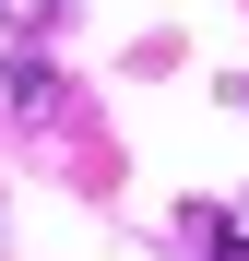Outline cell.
Returning a JSON list of instances; mask_svg holds the SVG:
<instances>
[{
  "label": "cell",
  "mask_w": 249,
  "mask_h": 261,
  "mask_svg": "<svg viewBox=\"0 0 249 261\" xmlns=\"http://www.w3.org/2000/svg\"><path fill=\"white\" fill-rule=\"evenodd\" d=\"M0 24H24V36H36V24H60V0H0Z\"/></svg>",
  "instance_id": "1"
}]
</instances>
